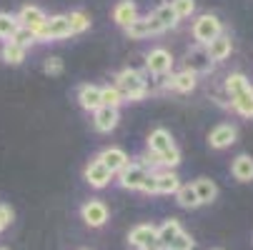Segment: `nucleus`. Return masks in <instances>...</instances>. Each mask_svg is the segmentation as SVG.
<instances>
[{
    "mask_svg": "<svg viewBox=\"0 0 253 250\" xmlns=\"http://www.w3.org/2000/svg\"><path fill=\"white\" fill-rule=\"evenodd\" d=\"M231 173L238 183H251L253 180V158L251 155H238L231 163Z\"/></svg>",
    "mask_w": 253,
    "mask_h": 250,
    "instance_id": "412c9836",
    "label": "nucleus"
},
{
    "mask_svg": "<svg viewBox=\"0 0 253 250\" xmlns=\"http://www.w3.org/2000/svg\"><path fill=\"white\" fill-rule=\"evenodd\" d=\"M128 243H130V248H135V250L148 248V245L158 243V225H153V223L133 225L130 233H128Z\"/></svg>",
    "mask_w": 253,
    "mask_h": 250,
    "instance_id": "1a4fd4ad",
    "label": "nucleus"
},
{
    "mask_svg": "<svg viewBox=\"0 0 253 250\" xmlns=\"http://www.w3.org/2000/svg\"><path fill=\"white\" fill-rule=\"evenodd\" d=\"M78 103H81V108L83 110H88V113H95L98 108H100V88L98 85H81L78 88Z\"/></svg>",
    "mask_w": 253,
    "mask_h": 250,
    "instance_id": "dca6fc26",
    "label": "nucleus"
},
{
    "mask_svg": "<svg viewBox=\"0 0 253 250\" xmlns=\"http://www.w3.org/2000/svg\"><path fill=\"white\" fill-rule=\"evenodd\" d=\"M170 8L175 10L178 20H183V18H191L196 13V0H168Z\"/></svg>",
    "mask_w": 253,
    "mask_h": 250,
    "instance_id": "72a5a7b5",
    "label": "nucleus"
},
{
    "mask_svg": "<svg viewBox=\"0 0 253 250\" xmlns=\"http://www.w3.org/2000/svg\"><path fill=\"white\" fill-rule=\"evenodd\" d=\"M0 250H10V248H5V245H0Z\"/></svg>",
    "mask_w": 253,
    "mask_h": 250,
    "instance_id": "ea45409f",
    "label": "nucleus"
},
{
    "mask_svg": "<svg viewBox=\"0 0 253 250\" xmlns=\"http://www.w3.org/2000/svg\"><path fill=\"white\" fill-rule=\"evenodd\" d=\"M193 188H196V195H198L201 205H208V203H213L215 198H218V185H215L211 178H198V180H193Z\"/></svg>",
    "mask_w": 253,
    "mask_h": 250,
    "instance_id": "4be33fe9",
    "label": "nucleus"
},
{
    "mask_svg": "<svg viewBox=\"0 0 253 250\" xmlns=\"http://www.w3.org/2000/svg\"><path fill=\"white\" fill-rule=\"evenodd\" d=\"M13 43L20 45V48H30V45L38 43V38H35V33H33V30H28V28H18V33L13 35Z\"/></svg>",
    "mask_w": 253,
    "mask_h": 250,
    "instance_id": "f704fd0d",
    "label": "nucleus"
},
{
    "mask_svg": "<svg viewBox=\"0 0 253 250\" xmlns=\"http://www.w3.org/2000/svg\"><path fill=\"white\" fill-rule=\"evenodd\" d=\"M211 58H208V53H206V48L203 45H196V48H191L188 50V55H186V70H191V73H208L211 70Z\"/></svg>",
    "mask_w": 253,
    "mask_h": 250,
    "instance_id": "4468645a",
    "label": "nucleus"
},
{
    "mask_svg": "<svg viewBox=\"0 0 253 250\" xmlns=\"http://www.w3.org/2000/svg\"><path fill=\"white\" fill-rule=\"evenodd\" d=\"M135 18H138V8H135L133 0H118L116 8H113V20H116V25L128 28Z\"/></svg>",
    "mask_w": 253,
    "mask_h": 250,
    "instance_id": "6ab92c4d",
    "label": "nucleus"
},
{
    "mask_svg": "<svg viewBox=\"0 0 253 250\" xmlns=\"http://www.w3.org/2000/svg\"><path fill=\"white\" fill-rule=\"evenodd\" d=\"M68 25H70V35H81L90 28V15L83 10H73L68 15Z\"/></svg>",
    "mask_w": 253,
    "mask_h": 250,
    "instance_id": "c85d7f7f",
    "label": "nucleus"
},
{
    "mask_svg": "<svg viewBox=\"0 0 253 250\" xmlns=\"http://www.w3.org/2000/svg\"><path fill=\"white\" fill-rule=\"evenodd\" d=\"M153 18H156V23L163 28V30H173V28H178V15H175V10L170 8V3H161L156 10H153Z\"/></svg>",
    "mask_w": 253,
    "mask_h": 250,
    "instance_id": "b1692460",
    "label": "nucleus"
},
{
    "mask_svg": "<svg viewBox=\"0 0 253 250\" xmlns=\"http://www.w3.org/2000/svg\"><path fill=\"white\" fill-rule=\"evenodd\" d=\"M208 143H211V148L215 150H223V148H231L233 143H236V128L228 125V123H221V125H215L208 135Z\"/></svg>",
    "mask_w": 253,
    "mask_h": 250,
    "instance_id": "ddd939ff",
    "label": "nucleus"
},
{
    "mask_svg": "<svg viewBox=\"0 0 253 250\" xmlns=\"http://www.w3.org/2000/svg\"><path fill=\"white\" fill-rule=\"evenodd\" d=\"M38 43H50V40H63L70 38V25H68V15H50L43 28L35 33Z\"/></svg>",
    "mask_w": 253,
    "mask_h": 250,
    "instance_id": "7ed1b4c3",
    "label": "nucleus"
},
{
    "mask_svg": "<svg viewBox=\"0 0 253 250\" xmlns=\"http://www.w3.org/2000/svg\"><path fill=\"white\" fill-rule=\"evenodd\" d=\"M173 145H175V143H173V135H170L166 128H156V130H151V135H148V153L161 155V153L170 150Z\"/></svg>",
    "mask_w": 253,
    "mask_h": 250,
    "instance_id": "2eb2a0df",
    "label": "nucleus"
},
{
    "mask_svg": "<svg viewBox=\"0 0 253 250\" xmlns=\"http://www.w3.org/2000/svg\"><path fill=\"white\" fill-rule=\"evenodd\" d=\"M126 30V35L130 40H143V38H151V35H158V33H163V28L156 23V18L153 15H146V18H135L128 28H123Z\"/></svg>",
    "mask_w": 253,
    "mask_h": 250,
    "instance_id": "6e6552de",
    "label": "nucleus"
},
{
    "mask_svg": "<svg viewBox=\"0 0 253 250\" xmlns=\"http://www.w3.org/2000/svg\"><path fill=\"white\" fill-rule=\"evenodd\" d=\"M13 218H15V213H13V208L10 205H3L0 203V233H3L10 223H13Z\"/></svg>",
    "mask_w": 253,
    "mask_h": 250,
    "instance_id": "e433bc0d",
    "label": "nucleus"
},
{
    "mask_svg": "<svg viewBox=\"0 0 253 250\" xmlns=\"http://www.w3.org/2000/svg\"><path fill=\"white\" fill-rule=\"evenodd\" d=\"M231 50H233V43H231V38H228V35H218L215 40H211V43L206 45V53H208L211 63L226 60V58L231 55Z\"/></svg>",
    "mask_w": 253,
    "mask_h": 250,
    "instance_id": "f3484780",
    "label": "nucleus"
},
{
    "mask_svg": "<svg viewBox=\"0 0 253 250\" xmlns=\"http://www.w3.org/2000/svg\"><path fill=\"white\" fill-rule=\"evenodd\" d=\"M116 88L121 90L123 100H140L148 95V80L140 70H133V68H126L116 75Z\"/></svg>",
    "mask_w": 253,
    "mask_h": 250,
    "instance_id": "f257e3e1",
    "label": "nucleus"
},
{
    "mask_svg": "<svg viewBox=\"0 0 253 250\" xmlns=\"http://www.w3.org/2000/svg\"><path fill=\"white\" fill-rule=\"evenodd\" d=\"M175 203H178L180 208H186V210L201 208V200H198V195H196L193 183H180V188L175 190Z\"/></svg>",
    "mask_w": 253,
    "mask_h": 250,
    "instance_id": "5701e85b",
    "label": "nucleus"
},
{
    "mask_svg": "<svg viewBox=\"0 0 253 250\" xmlns=\"http://www.w3.org/2000/svg\"><path fill=\"white\" fill-rule=\"evenodd\" d=\"M108 215H111V213H108V205L98 198H90L81 205V218L88 228H103L108 223Z\"/></svg>",
    "mask_w": 253,
    "mask_h": 250,
    "instance_id": "39448f33",
    "label": "nucleus"
},
{
    "mask_svg": "<svg viewBox=\"0 0 253 250\" xmlns=\"http://www.w3.org/2000/svg\"><path fill=\"white\" fill-rule=\"evenodd\" d=\"M98 160L111 170L113 175L116 173H121L128 163H130V158H128V153L123 150V148H118V145H111V148H103L100 153H98Z\"/></svg>",
    "mask_w": 253,
    "mask_h": 250,
    "instance_id": "9d476101",
    "label": "nucleus"
},
{
    "mask_svg": "<svg viewBox=\"0 0 253 250\" xmlns=\"http://www.w3.org/2000/svg\"><path fill=\"white\" fill-rule=\"evenodd\" d=\"M148 168L143 165L140 160H130L121 173H116V178H118V185L123 188V190H140V185H143V180L148 178Z\"/></svg>",
    "mask_w": 253,
    "mask_h": 250,
    "instance_id": "20e7f679",
    "label": "nucleus"
},
{
    "mask_svg": "<svg viewBox=\"0 0 253 250\" xmlns=\"http://www.w3.org/2000/svg\"><path fill=\"white\" fill-rule=\"evenodd\" d=\"M63 58H58V55H50V58H45V63H43V73L45 75H60L63 73Z\"/></svg>",
    "mask_w": 253,
    "mask_h": 250,
    "instance_id": "c9c22d12",
    "label": "nucleus"
},
{
    "mask_svg": "<svg viewBox=\"0 0 253 250\" xmlns=\"http://www.w3.org/2000/svg\"><path fill=\"white\" fill-rule=\"evenodd\" d=\"M223 88H226V93H228V98H236V95H241V93H246V90L251 88V83H248V78H246L243 73H231V75L226 78V83H223Z\"/></svg>",
    "mask_w": 253,
    "mask_h": 250,
    "instance_id": "bb28decb",
    "label": "nucleus"
},
{
    "mask_svg": "<svg viewBox=\"0 0 253 250\" xmlns=\"http://www.w3.org/2000/svg\"><path fill=\"white\" fill-rule=\"evenodd\" d=\"M140 193H146V195H158L156 173H148V178H146V180H143V185H140Z\"/></svg>",
    "mask_w": 253,
    "mask_h": 250,
    "instance_id": "4c0bfd02",
    "label": "nucleus"
},
{
    "mask_svg": "<svg viewBox=\"0 0 253 250\" xmlns=\"http://www.w3.org/2000/svg\"><path fill=\"white\" fill-rule=\"evenodd\" d=\"M156 158H158V168H161V170H175V168L180 165V150H178L175 145H173L170 150L156 155Z\"/></svg>",
    "mask_w": 253,
    "mask_h": 250,
    "instance_id": "2f4dec72",
    "label": "nucleus"
},
{
    "mask_svg": "<svg viewBox=\"0 0 253 250\" xmlns=\"http://www.w3.org/2000/svg\"><path fill=\"white\" fill-rule=\"evenodd\" d=\"M100 103L105 105V108H121L123 95L116 85H105V88H100Z\"/></svg>",
    "mask_w": 253,
    "mask_h": 250,
    "instance_id": "7c9ffc66",
    "label": "nucleus"
},
{
    "mask_svg": "<svg viewBox=\"0 0 253 250\" xmlns=\"http://www.w3.org/2000/svg\"><path fill=\"white\" fill-rule=\"evenodd\" d=\"M170 90H178V93H191L196 85H198V75L191 73V70H180V73H173L166 83Z\"/></svg>",
    "mask_w": 253,
    "mask_h": 250,
    "instance_id": "a211bd4d",
    "label": "nucleus"
},
{
    "mask_svg": "<svg viewBox=\"0 0 253 250\" xmlns=\"http://www.w3.org/2000/svg\"><path fill=\"white\" fill-rule=\"evenodd\" d=\"M0 58H3V63H8V65H20L28 58V48H20L13 40H8V43H3V48H0Z\"/></svg>",
    "mask_w": 253,
    "mask_h": 250,
    "instance_id": "393cba45",
    "label": "nucleus"
},
{
    "mask_svg": "<svg viewBox=\"0 0 253 250\" xmlns=\"http://www.w3.org/2000/svg\"><path fill=\"white\" fill-rule=\"evenodd\" d=\"M18 28H20V23H18L15 15H10V13H0V40H3V43L13 40V35L18 33Z\"/></svg>",
    "mask_w": 253,
    "mask_h": 250,
    "instance_id": "cd10ccee",
    "label": "nucleus"
},
{
    "mask_svg": "<svg viewBox=\"0 0 253 250\" xmlns=\"http://www.w3.org/2000/svg\"><path fill=\"white\" fill-rule=\"evenodd\" d=\"M113 178H116V175L108 170L98 158H93V160L83 168V180H85L90 188H95V190H100V188H105V185H111Z\"/></svg>",
    "mask_w": 253,
    "mask_h": 250,
    "instance_id": "423d86ee",
    "label": "nucleus"
},
{
    "mask_svg": "<svg viewBox=\"0 0 253 250\" xmlns=\"http://www.w3.org/2000/svg\"><path fill=\"white\" fill-rule=\"evenodd\" d=\"M121 123V113L118 108H105V105H100V108L93 113V128L98 133H113Z\"/></svg>",
    "mask_w": 253,
    "mask_h": 250,
    "instance_id": "9b49d317",
    "label": "nucleus"
},
{
    "mask_svg": "<svg viewBox=\"0 0 253 250\" xmlns=\"http://www.w3.org/2000/svg\"><path fill=\"white\" fill-rule=\"evenodd\" d=\"M180 230H183V228H180V223H178L175 218L166 220L163 225H158V243L166 248V245H168V243H170V240H173V238L180 233Z\"/></svg>",
    "mask_w": 253,
    "mask_h": 250,
    "instance_id": "c756f323",
    "label": "nucleus"
},
{
    "mask_svg": "<svg viewBox=\"0 0 253 250\" xmlns=\"http://www.w3.org/2000/svg\"><path fill=\"white\" fill-rule=\"evenodd\" d=\"M81 250H90V248H81Z\"/></svg>",
    "mask_w": 253,
    "mask_h": 250,
    "instance_id": "a19ab883",
    "label": "nucleus"
},
{
    "mask_svg": "<svg viewBox=\"0 0 253 250\" xmlns=\"http://www.w3.org/2000/svg\"><path fill=\"white\" fill-rule=\"evenodd\" d=\"M15 18H18L20 28H28V30H33V33H38V30L43 28V23L48 20V15H45L43 8H38V5H23Z\"/></svg>",
    "mask_w": 253,
    "mask_h": 250,
    "instance_id": "f8f14e48",
    "label": "nucleus"
},
{
    "mask_svg": "<svg viewBox=\"0 0 253 250\" xmlns=\"http://www.w3.org/2000/svg\"><path fill=\"white\" fill-rule=\"evenodd\" d=\"M156 183H158V195H175L180 188V178L175 170H156Z\"/></svg>",
    "mask_w": 253,
    "mask_h": 250,
    "instance_id": "aec40b11",
    "label": "nucleus"
},
{
    "mask_svg": "<svg viewBox=\"0 0 253 250\" xmlns=\"http://www.w3.org/2000/svg\"><path fill=\"white\" fill-rule=\"evenodd\" d=\"M173 68V55L166 48H153L146 53V70L151 75H168Z\"/></svg>",
    "mask_w": 253,
    "mask_h": 250,
    "instance_id": "0eeeda50",
    "label": "nucleus"
},
{
    "mask_svg": "<svg viewBox=\"0 0 253 250\" xmlns=\"http://www.w3.org/2000/svg\"><path fill=\"white\" fill-rule=\"evenodd\" d=\"M218 35H223V25H221V20L215 18V15L203 13V15H198L193 20V38L198 40V45L206 48L211 40L218 38Z\"/></svg>",
    "mask_w": 253,
    "mask_h": 250,
    "instance_id": "f03ea898",
    "label": "nucleus"
},
{
    "mask_svg": "<svg viewBox=\"0 0 253 250\" xmlns=\"http://www.w3.org/2000/svg\"><path fill=\"white\" fill-rule=\"evenodd\" d=\"M140 250H163V245H161V243H153V245H148V248H140Z\"/></svg>",
    "mask_w": 253,
    "mask_h": 250,
    "instance_id": "58836bf2",
    "label": "nucleus"
},
{
    "mask_svg": "<svg viewBox=\"0 0 253 250\" xmlns=\"http://www.w3.org/2000/svg\"><path fill=\"white\" fill-rule=\"evenodd\" d=\"M215 250H221V248H215Z\"/></svg>",
    "mask_w": 253,
    "mask_h": 250,
    "instance_id": "79ce46f5",
    "label": "nucleus"
},
{
    "mask_svg": "<svg viewBox=\"0 0 253 250\" xmlns=\"http://www.w3.org/2000/svg\"><path fill=\"white\" fill-rule=\"evenodd\" d=\"M193 248H196V240H193L186 230H180V233H178V235H175L163 250H193Z\"/></svg>",
    "mask_w": 253,
    "mask_h": 250,
    "instance_id": "473e14b6",
    "label": "nucleus"
},
{
    "mask_svg": "<svg viewBox=\"0 0 253 250\" xmlns=\"http://www.w3.org/2000/svg\"><path fill=\"white\" fill-rule=\"evenodd\" d=\"M231 105H233V110L243 118H253V88H248L246 93L231 98Z\"/></svg>",
    "mask_w": 253,
    "mask_h": 250,
    "instance_id": "a878e982",
    "label": "nucleus"
}]
</instances>
